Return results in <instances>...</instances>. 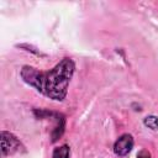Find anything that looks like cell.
Wrapping results in <instances>:
<instances>
[{
  "mask_svg": "<svg viewBox=\"0 0 158 158\" xmlns=\"http://www.w3.org/2000/svg\"><path fill=\"white\" fill-rule=\"evenodd\" d=\"M135 146V139L133 136L130 133H123L121 135L114 143V153L118 157H125L127 156Z\"/></svg>",
  "mask_w": 158,
  "mask_h": 158,
  "instance_id": "obj_3",
  "label": "cell"
},
{
  "mask_svg": "<svg viewBox=\"0 0 158 158\" xmlns=\"http://www.w3.org/2000/svg\"><path fill=\"white\" fill-rule=\"evenodd\" d=\"M74 72V60L69 57H64L48 70H40L31 65H23L20 70V77L27 85L46 98L54 101H63L67 96Z\"/></svg>",
  "mask_w": 158,
  "mask_h": 158,
  "instance_id": "obj_1",
  "label": "cell"
},
{
  "mask_svg": "<svg viewBox=\"0 0 158 158\" xmlns=\"http://www.w3.org/2000/svg\"><path fill=\"white\" fill-rule=\"evenodd\" d=\"M143 125L152 131H158V116H156V115L146 116L143 118Z\"/></svg>",
  "mask_w": 158,
  "mask_h": 158,
  "instance_id": "obj_6",
  "label": "cell"
},
{
  "mask_svg": "<svg viewBox=\"0 0 158 158\" xmlns=\"http://www.w3.org/2000/svg\"><path fill=\"white\" fill-rule=\"evenodd\" d=\"M137 158H152V157H151V153L147 149H141L137 153Z\"/></svg>",
  "mask_w": 158,
  "mask_h": 158,
  "instance_id": "obj_7",
  "label": "cell"
},
{
  "mask_svg": "<svg viewBox=\"0 0 158 158\" xmlns=\"http://www.w3.org/2000/svg\"><path fill=\"white\" fill-rule=\"evenodd\" d=\"M54 128L52 131V142L58 141L64 133L65 128V116L60 112H54Z\"/></svg>",
  "mask_w": 158,
  "mask_h": 158,
  "instance_id": "obj_4",
  "label": "cell"
},
{
  "mask_svg": "<svg viewBox=\"0 0 158 158\" xmlns=\"http://www.w3.org/2000/svg\"><path fill=\"white\" fill-rule=\"evenodd\" d=\"M69 157H70V147L68 144H62L53 149L52 158H69Z\"/></svg>",
  "mask_w": 158,
  "mask_h": 158,
  "instance_id": "obj_5",
  "label": "cell"
},
{
  "mask_svg": "<svg viewBox=\"0 0 158 158\" xmlns=\"http://www.w3.org/2000/svg\"><path fill=\"white\" fill-rule=\"evenodd\" d=\"M0 141H1L2 157H9V156H12L16 153L25 152V146L21 143V141L14 133H11L9 131H1Z\"/></svg>",
  "mask_w": 158,
  "mask_h": 158,
  "instance_id": "obj_2",
  "label": "cell"
}]
</instances>
